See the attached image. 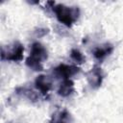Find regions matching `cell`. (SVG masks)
Listing matches in <instances>:
<instances>
[{
  "instance_id": "obj_1",
  "label": "cell",
  "mask_w": 123,
  "mask_h": 123,
  "mask_svg": "<svg viewBox=\"0 0 123 123\" xmlns=\"http://www.w3.org/2000/svg\"><path fill=\"white\" fill-rule=\"evenodd\" d=\"M47 59L46 49L39 43L35 42L32 45L30 56L26 60V64L33 70H41L42 69V61Z\"/></svg>"
},
{
  "instance_id": "obj_2",
  "label": "cell",
  "mask_w": 123,
  "mask_h": 123,
  "mask_svg": "<svg viewBox=\"0 0 123 123\" xmlns=\"http://www.w3.org/2000/svg\"><path fill=\"white\" fill-rule=\"evenodd\" d=\"M57 18L60 22L65 24L66 26H71V24L78 17V10L73 8L64 7L62 5H57L54 8Z\"/></svg>"
},
{
  "instance_id": "obj_3",
  "label": "cell",
  "mask_w": 123,
  "mask_h": 123,
  "mask_svg": "<svg viewBox=\"0 0 123 123\" xmlns=\"http://www.w3.org/2000/svg\"><path fill=\"white\" fill-rule=\"evenodd\" d=\"M23 51L24 47L22 46V44H20L19 42H13L12 47L7 50V52L2 50V60L7 59L9 61L18 62L23 58Z\"/></svg>"
},
{
  "instance_id": "obj_4",
  "label": "cell",
  "mask_w": 123,
  "mask_h": 123,
  "mask_svg": "<svg viewBox=\"0 0 123 123\" xmlns=\"http://www.w3.org/2000/svg\"><path fill=\"white\" fill-rule=\"evenodd\" d=\"M55 72L58 76L62 77L64 79H69L72 75H74L76 72H78V67L67 65V64H60L58 67L55 68Z\"/></svg>"
},
{
  "instance_id": "obj_5",
  "label": "cell",
  "mask_w": 123,
  "mask_h": 123,
  "mask_svg": "<svg viewBox=\"0 0 123 123\" xmlns=\"http://www.w3.org/2000/svg\"><path fill=\"white\" fill-rule=\"evenodd\" d=\"M35 85H36L37 88L43 94L47 93L51 88V83L48 80L47 76H44V75L38 76L35 81Z\"/></svg>"
},
{
  "instance_id": "obj_6",
  "label": "cell",
  "mask_w": 123,
  "mask_h": 123,
  "mask_svg": "<svg viewBox=\"0 0 123 123\" xmlns=\"http://www.w3.org/2000/svg\"><path fill=\"white\" fill-rule=\"evenodd\" d=\"M88 82L91 86L98 87L102 83V73L100 68H93L88 74Z\"/></svg>"
},
{
  "instance_id": "obj_7",
  "label": "cell",
  "mask_w": 123,
  "mask_h": 123,
  "mask_svg": "<svg viewBox=\"0 0 123 123\" xmlns=\"http://www.w3.org/2000/svg\"><path fill=\"white\" fill-rule=\"evenodd\" d=\"M72 91H73V83L69 79H64L60 86L58 93L61 96L65 97V96H68Z\"/></svg>"
},
{
  "instance_id": "obj_8",
  "label": "cell",
  "mask_w": 123,
  "mask_h": 123,
  "mask_svg": "<svg viewBox=\"0 0 123 123\" xmlns=\"http://www.w3.org/2000/svg\"><path fill=\"white\" fill-rule=\"evenodd\" d=\"M112 46L110 45V44H106L105 46H100V47H97L94 52H93V55L96 59L98 60H102L104 59L105 57H107L108 55H110V53L112 51Z\"/></svg>"
},
{
  "instance_id": "obj_9",
  "label": "cell",
  "mask_w": 123,
  "mask_h": 123,
  "mask_svg": "<svg viewBox=\"0 0 123 123\" xmlns=\"http://www.w3.org/2000/svg\"><path fill=\"white\" fill-rule=\"evenodd\" d=\"M71 58L76 62H84V60H85V58H84V56L82 55V53L79 51V50H77V49H73L72 51H71Z\"/></svg>"
}]
</instances>
